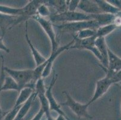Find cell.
<instances>
[{
    "label": "cell",
    "instance_id": "21",
    "mask_svg": "<svg viewBox=\"0 0 121 120\" xmlns=\"http://www.w3.org/2000/svg\"><path fill=\"white\" fill-rule=\"evenodd\" d=\"M0 13L8 16H21L23 14V9L22 7L16 8L0 4Z\"/></svg>",
    "mask_w": 121,
    "mask_h": 120
},
{
    "label": "cell",
    "instance_id": "23",
    "mask_svg": "<svg viewBox=\"0 0 121 120\" xmlns=\"http://www.w3.org/2000/svg\"><path fill=\"white\" fill-rule=\"evenodd\" d=\"M7 90H15L19 92V87L17 83L12 78L9 76H5L2 86V91Z\"/></svg>",
    "mask_w": 121,
    "mask_h": 120
},
{
    "label": "cell",
    "instance_id": "9",
    "mask_svg": "<svg viewBox=\"0 0 121 120\" xmlns=\"http://www.w3.org/2000/svg\"><path fill=\"white\" fill-rule=\"evenodd\" d=\"M74 40H73H73H71L69 43H68L67 45H65V46H61V47L59 48L58 49H57L56 52H54L51 53L49 57H48V58H47V60H46L45 61V67L43 71L41 78H42V79L46 78L50 74L51 72L52 71V70L53 64L56 58L58 57V56H59V55L61 54L63 52H64L65 51V50H68V49H70V47L74 43Z\"/></svg>",
    "mask_w": 121,
    "mask_h": 120
},
{
    "label": "cell",
    "instance_id": "27",
    "mask_svg": "<svg viewBox=\"0 0 121 120\" xmlns=\"http://www.w3.org/2000/svg\"><path fill=\"white\" fill-rule=\"evenodd\" d=\"M21 106H13V108L9 112L5 114L3 120H15V118L17 116L19 111L21 107Z\"/></svg>",
    "mask_w": 121,
    "mask_h": 120
},
{
    "label": "cell",
    "instance_id": "12",
    "mask_svg": "<svg viewBox=\"0 0 121 120\" xmlns=\"http://www.w3.org/2000/svg\"><path fill=\"white\" fill-rule=\"evenodd\" d=\"M57 78H58V75L57 74H54V75L52 77V80H51V82L49 87L47 88H46L45 95L48 99V103H49L50 111H54L57 112L59 115H62L63 116H67L65 113L61 109L60 104H59L57 103L56 99L54 97L53 94H52V88H53L54 85L55 83L57 81Z\"/></svg>",
    "mask_w": 121,
    "mask_h": 120
},
{
    "label": "cell",
    "instance_id": "16",
    "mask_svg": "<svg viewBox=\"0 0 121 120\" xmlns=\"http://www.w3.org/2000/svg\"><path fill=\"white\" fill-rule=\"evenodd\" d=\"M17 16H8L0 13V29L2 32V37H4L6 31L15 26Z\"/></svg>",
    "mask_w": 121,
    "mask_h": 120
},
{
    "label": "cell",
    "instance_id": "31",
    "mask_svg": "<svg viewBox=\"0 0 121 120\" xmlns=\"http://www.w3.org/2000/svg\"><path fill=\"white\" fill-rule=\"evenodd\" d=\"M3 37H0V50L4 51L5 52L9 53L10 52V49L7 48V46H5V44L4 43V41H3Z\"/></svg>",
    "mask_w": 121,
    "mask_h": 120
},
{
    "label": "cell",
    "instance_id": "13",
    "mask_svg": "<svg viewBox=\"0 0 121 120\" xmlns=\"http://www.w3.org/2000/svg\"><path fill=\"white\" fill-rule=\"evenodd\" d=\"M78 8L88 15H96L103 13L95 1L81 0L80 1Z\"/></svg>",
    "mask_w": 121,
    "mask_h": 120
},
{
    "label": "cell",
    "instance_id": "24",
    "mask_svg": "<svg viewBox=\"0 0 121 120\" xmlns=\"http://www.w3.org/2000/svg\"><path fill=\"white\" fill-rule=\"evenodd\" d=\"M95 35H96V30L92 29H86L78 32L75 34L73 35V36L78 39H85L95 36Z\"/></svg>",
    "mask_w": 121,
    "mask_h": 120
},
{
    "label": "cell",
    "instance_id": "6",
    "mask_svg": "<svg viewBox=\"0 0 121 120\" xmlns=\"http://www.w3.org/2000/svg\"><path fill=\"white\" fill-rule=\"evenodd\" d=\"M35 91L40 101V108L45 112V115L47 118V120H56V118H54L50 113L49 103L45 95L46 88L44 84L43 79L40 78L37 80L35 84Z\"/></svg>",
    "mask_w": 121,
    "mask_h": 120
},
{
    "label": "cell",
    "instance_id": "26",
    "mask_svg": "<svg viewBox=\"0 0 121 120\" xmlns=\"http://www.w3.org/2000/svg\"><path fill=\"white\" fill-rule=\"evenodd\" d=\"M37 15L45 19H47V17H49H49L51 16V14L50 10L48 8V6L45 3V2L39 7V8L37 9Z\"/></svg>",
    "mask_w": 121,
    "mask_h": 120
},
{
    "label": "cell",
    "instance_id": "29",
    "mask_svg": "<svg viewBox=\"0 0 121 120\" xmlns=\"http://www.w3.org/2000/svg\"><path fill=\"white\" fill-rule=\"evenodd\" d=\"M111 79H112L113 84L121 82V70L117 71Z\"/></svg>",
    "mask_w": 121,
    "mask_h": 120
},
{
    "label": "cell",
    "instance_id": "2",
    "mask_svg": "<svg viewBox=\"0 0 121 120\" xmlns=\"http://www.w3.org/2000/svg\"><path fill=\"white\" fill-rule=\"evenodd\" d=\"M95 15H88L86 13L80 12H66L60 14H54L51 15L49 19L52 22V24L61 22L62 24L74 22L87 21L95 20Z\"/></svg>",
    "mask_w": 121,
    "mask_h": 120
},
{
    "label": "cell",
    "instance_id": "1",
    "mask_svg": "<svg viewBox=\"0 0 121 120\" xmlns=\"http://www.w3.org/2000/svg\"><path fill=\"white\" fill-rule=\"evenodd\" d=\"M4 69L5 73H7L9 76L13 78L17 83L19 91L22 88L27 87H30L35 89V85L33 83L34 70H14L7 67L5 66V65Z\"/></svg>",
    "mask_w": 121,
    "mask_h": 120
},
{
    "label": "cell",
    "instance_id": "20",
    "mask_svg": "<svg viewBox=\"0 0 121 120\" xmlns=\"http://www.w3.org/2000/svg\"><path fill=\"white\" fill-rule=\"evenodd\" d=\"M45 3L47 5H49L51 7H53L56 10L57 13L56 14H60L68 11V5L66 4V1L61 0H49L45 1Z\"/></svg>",
    "mask_w": 121,
    "mask_h": 120
},
{
    "label": "cell",
    "instance_id": "19",
    "mask_svg": "<svg viewBox=\"0 0 121 120\" xmlns=\"http://www.w3.org/2000/svg\"><path fill=\"white\" fill-rule=\"evenodd\" d=\"M34 91H35V89L31 87H25L22 89L19 92V94L18 97L16 99L14 106H19L22 105L24 103H25L28 100L30 97L33 93Z\"/></svg>",
    "mask_w": 121,
    "mask_h": 120
},
{
    "label": "cell",
    "instance_id": "7",
    "mask_svg": "<svg viewBox=\"0 0 121 120\" xmlns=\"http://www.w3.org/2000/svg\"><path fill=\"white\" fill-rule=\"evenodd\" d=\"M96 38V36L89 37L85 39H78L73 37V40L75 41L74 43L70 47V49H85V50H89L92 52V54L98 58L101 63H102L103 58L95 45V41Z\"/></svg>",
    "mask_w": 121,
    "mask_h": 120
},
{
    "label": "cell",
    "instance_id": "17",
    "mask_svg": "<svg viewBox=\"0 0 121 120\" xmlns=\"http://www.w3.org/2000/svg\"><path fill=\"white\" fill-rule=\"evenodd\" d=\"M36 97H37V94L35 91L33 93L31 94V95L30 97L28 100L21 106V107L19 111L17 116L15 118V120H23L24 117L28 114V111L30 109L31 105H32L35 99H36Z\"/></svg>",
    "mask_w": 121,
    "mask_h": 120
},
{
    "label": "cell",
    "instance_id": "8",
    "mask_svg": "<svg viewBox=\"0 0 121 120\" xmlns=\"http://www.w3.org/2000/svg\"><path fill=\"white\" fill-rule=\"evenodd\" d=\"M45 1L40 0H32L28 2L26 5L22 7L23 14L22 16H17L15 23V26L23 21H27L29 18H32L37 14V9L41 4L44 3Z\"/></svg>",
    "mask_w": 121,
    "mask_h": 120
},
{
    "label": "cell",
    "instance_id": "5",
    "mask_svg": "<svg viewBox=\"0 0 121 120\" xmlns=\"http://www.w3.org/2000/svg\"><path fill=\"white\" fill-rule=\"evenodd\" d=\"M34 20L36 21L41 26L46 34L49 38L51 45V52H54L59 48V43L57 42L56 33L54 29V24L49 19L43 18L36 14L32 17Z\"/></svg>",
    "mask_w": 121,
    "mask_h": 120
},
{
    "label": "cell",
    "instance_id": "10",
    "mask_svg": "<svg viewBox=\"0 0 121 120\" xmlns=\"http://www.w3.org/2000/svg\"><path fill=\"white\" fill-rule=\"evenodd\" d=\"M108 68L104 67L100 65L101 67L105 72L106 76L112 78L117 71L121 70V58L116 55L114 52L108 48Z\"/></svg>",
    "mask_w": 121,
    "mask_h": 120
},
{
    "label": "cell",
    "instance_id": "28",
    "mask_svg": "<svg viewBox=\"0 0 121 120\" xmlns=\"http://www.w3.org/2000/svg\"><path fill=\"white\" fill-rule=\"evenodd\" d=\"M80 0H71L66 1L68 5V11L69 12H75L78 7Z\"/></svg>",
    "mask_w": 121,
    "mask_h": 120
},
{
    "label": "cell",
    "instance_id": "22",
    "mask_svg": "<svg viewBox=\"0 0 121 120\" xmlns=\"http://www.w3.org/2000/svg\"><path fill=\"white\" fill-rule=\"evenodd\" d=\"M118 28L116 25L114 24H108V25H104V26H99L96 30V38L98 37H104L108 36L110 33L114 31L116 29Z\"/></svg>",
    "mask_w": 121,
    "mask_h": 120
},
{
    "label": "cell",
    "instance_id": "3",
    "mask_svg": "<svg viewBox=\"0 0 121 120\" xmlns=\"http://www.w3.org/2000/svg\"><path fill=\"white\" fill-rule=\"evenodd\" d=\"M56 26L60 31L63 33H70L74 35L78 32L86 29H92L96 30L99 27V25L97 22L95 20L87 21L74 22L61 24L60 25H56Z\"/></svg>",
    "mask_w": 121,
    "mask_h": 120
},
{
    "label": "cell",
    "instance_id": "25",
    "mask_svg": "<svg viewBox=\"0 0 121 120\" xmlns=\"http://www.w3.org/2000/svg\"><path fill=\"white\" fill-rule=\"evenodd\" d=\"M1 73H0V93L2 92V86H3V82L4 81L5 77V72L4 71V58L3 56L1 57ZM4 113L3 112V110H2L0 106V120H3V118H4Z\"/></svg>",
    "mask_w": 121,
    "mask_h": 120
},
{
    "label": "cell",
    "instance_id": "18",
    "mask_svg": "<svg viewBox=\"0 0 121 120\" xmlns=\"http://www.w3.org/2000/svg\"><path fill=\"white\" fill-rule=\"evenodd\" d=\"M95 1L103 13H108L116 15L121 11V9L112 5L109 2H108V1L95 0Z\"/></svg>",
    "mask_w": 121,
    "mask_h": 120
},
{
    "label": "cell",
    "instance_id": "33",
    "mask_svg": "<svg viewBox=\"0 0 121 120\" xmlns=\"http://www.w3.org/2000/svg\"><path fill=\"white\" fill-rule=\"evenodd\" d=\"M120 84H121V82H120Z\"/></svg>",
    "mask_w": 121,
    "mask_h": 120
},
{
    "label": "cell",
    "instance_id": "11",
    "mask_svg": "<svg viewBox=\"0 0 121 120\" xmlns=\"http://www.w3.org/2000/svg\"><path fill=\"white\" fill-rule=\"evenodd\" d=\"M113 85V82L111 78L105 76L104 78L99 79L96 82V88L95 90L93 97L91 99V100L88 102V104L90 106L92 103L96 101L98 99L107 92L111 85Z\"/></svg>",
    "mask_w": 121,
    "mask_h": 120
},
{
    "label": "cell",
    "instance_id": "4",
    "mask_svg": "<svg viewBox=\"0 0 121 120\" xmlns=\"http://www.w3.org/2000/svg\"><path fill=\"white\" fill-rule=\"evenodd\" d=\"M63 93L65 94L66 100L64 103L60 104V105L66 106L70 108V109L79 118H84L86 119L92 120L93 116H91L88 112V107L89 106L88 103L82 104L77 102L69 95V93L66 91H63Z\"/></svg>",
    "mask_w": 121,
    "mask_h": 120
},
{
    "label": "cell",
    "instance_id": "14",
    "mask_svg": "<svg viewBox=\"0 0 121 120\" xmlns=\"http://www.w3.org/2000/svg\"><path fill=\"white\" fill-rule=\"evenodd\" d=\"M95 45L98 50L99 52L103 58V62L101 66L107 69L108 66V48L107 45L105 38L104 37H98L95 39Z\"/></svg>",
    "mask_w": 121,
    "mask_h": 120
},
{
    "label": "cell",
    "instance_id": "15",
    "mask_svg": "<svg viewBox=\"0 0 121 120\" xmlns=\"http://www.w3.org/2000/svg\"><path fill=\"white\" fill-rule=\"evenodd\" d=\"M25 39H26V41H27V44H28V46L30 48L31 52V54H32V55L34 59H35V63H36V67L40 66L45 61L47 60V58H45L43 55H42L40 54L38 50L36 49V48H35L34 45H33V43L31 41L30 39L29 36H28V22H25Z\"/></svg>",
    "mask_w": 121,
    "mask_h": 120
},
{
    "label": "cell",
    "instance_id": "30",
    "mask_svg": "<svg viewBox=\"0 0 121 120\" xmlns=\"http://www.w3.org/2000/svg\"><path fill=\"white\" fill-rule=\"evenodd\" d=\"M45 115V112H44L43 110L40 108L39 111L37 112V114L33 116L32 119L31 120H42L43 116Z\"/></svg>",
    "mask_w": 121,
    "mask_h": 120
},
{
    "label": "cell",
    "instance_id": "32",
    "mask_svg": "<svg viewBox=\"0 0 121 120\" xmlns=\"http://www.w3.org/2000/svg\"><path fill=\"white\" fill-rule=\"evenodd\" d=\"M56 120H71V119L69 118L68 116H63L62 115H59L57 118H56Z\"/></svg>",
    "mask_w": 121,
    "mask_h": 120
}]
</instances>
